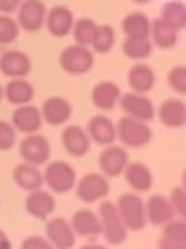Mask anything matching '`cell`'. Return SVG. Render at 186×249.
Wrapping results in <instances>:
<instances>
[{
  "label": "cell",
  "instance_id": "obj_22",
  "mask_svg": "<svg viewBox=\"0 0 186 249\" xmlns=\"http://www.w3.org/2000/svg\"><path fill=\"white\" fill-rule=\"evenodd\" d=\"M127 83L130 92L148 94L155 87V71L144 62H136L127 71Z\"/></svg>",
  "mask_w": 186,
  "mask_h": 249
},
{
  "label": "cell",
  "instance_id": "obj_34",
  "mask_svg": "<svg viewBox=\"0 0 186 249\" xmlns=\"http://www.w3.org/2000/svg\"><path fill=\"white\" fill-rule=\"evenodd\" d=\"M161 236L177 242H186V222L185 218H171L161 224Z\"/></svg>",
  "mask_w": 186,
  "mask_h": 249
},
{
  "label": "cell",
  "instance_id": "obj_33",
  "mask_svg": "<svg viewBox=\"0 0 186 249\" xmlns=\"http://www.w3.org/2000/svg\"><path fill=\"white\" fill-rule=\"evenodd\" d=\"M19 25L18 21L12 18V16H6V14H0V46H10L18 40L19 36Z\"/></svg>",
  "mask_w": 186,
  "mask_h": 249
},
{
  "label": "cell",
  "instance_id": "obj_20",
  "mask_svg": "<svg viewBox=\"0 0 186 249\" xmlns=\"http://www.w3.org/2000/svg\"><path fill=\"white\" fill-rule=\"evenodd\" d=\"M62 146L71 157H83L91 150V138L79 124H67L62 132Z\"/></svg>",
  "mask_w": 186,
  "mask_h": 249
},
{
  "label": "cell",
  "instance_id": "obj_16",
  "mask_svg": "<svg viewBox=\"0 0 186 249\" xmlns=\"http://www.w3.org/2000/svg\"><path fill=\"white\" fill-rule=\"evenodd\" d=\"M155 115L167 128H183L186 124V102L181 98H167L159 104Z\"/></svg>",
  "mask_w": 186,
  "mask_h": 249
},
{
  "label": "cell",
  "instance_id": "obj_19",
  "mask_svg": "<svg viewBox=\"0 0 186 249\" xmlns=\"http://www.w3.org/2000/svg\"><path fill=\"white\" fill-rule=\"evenodd\" d=\"M56 209V199L50 192L38 188V190H33L27 192V197H25V211L27 215L33 218H38V220H46L54 213Z\"/></svg>",
  "mask_w": 186,
  "mask_h": 249
},
{
  "label": "cell",
  "instance_id": "obj_14",
  "mask_svg": "<svg viewBox=\"0 0 186 249\" xmlns=\"http://www.w3.org/2000/svg\"><path fill=\"white\" fill-rule=\"evenodd\" d=\"M10 123L14 124V128L21 134H35L42 128V115H40V107L33 106V104H25V106H18L12 111V119Z\"/></svg>",
  "mask_w": 186,
  "mask_h": 249
},
{
  "label": "cell",
  "instance_id": "obj_10",
  "mask_svg": "<svg viewBox=\"0 0 186 249\" xmlns=\"http://www.w3.org/2000/svg\"><path fill=\"white\" fill-rule=\"evenodd\" d=\"M33 69L31 58L23 50L8 48L0 56V73L10 79H25Z\"/></svg>",
  "mask_w": 186,
  "mask_h": 249
},
{
  "label": "cell",
  "instance_id": "obj_11",
  "mask_svg": "<svg viewBox=\"0 0 186 249\" xmlns=\"http://www.w3.org/2000/svg\"><path fill=\"white\" fill-rule=\"evenodd\" d=\"M129 163V154L123 146H106L100 157H98V167H100V173L108 178H115V177H121Z\"/></svg>",
  "mask_w": 186,
  "mask_h": 249
},
{
  "label": "cell",
  "instance_id": "obj_39",
  "mask_svg": "<svg viewBox=\"0 0 186 249\" xmlns=\"http://www.w3.org/2000/svg\"><path fill=\"white\" fill-rule=\"evenodd\" d=\"M21 2L23 0H0V14H6V16L16 14Z\"/></svg>",
  "mask_w": 186,
  "mask_h": 249
},
{
  "label": "cell",
  "instance_id": "obj_3",
  "mask_svg": "<svg viewBox=\"0 0 186 249\" xmlns=\"http://www.w3.org/2000/svg\"><path fill=\"white\" fill-rule=\"evenodd\" d=\"M115 130H117V140H121L123 148H144L154 138L150 124L127 115H123L115 123Z\"/></svg>",
  "mask_w": 186,
  "mask_h": 249
},
{
  "label": "cell",
  "instance_id": "obj_2",
  "mask_svg": "<svg viewBox=\"0 0 186 249\" xmlns=\"http://www.w3.org/2000/svg\"><path fill=\"white\" fill-rule=\"evenodd\" d=\"M98 217H100L102 236L106 238V244L108 246H121L129 236V230H127V226L123 224V220L115 209V201L104 199L100 203Z\"/></svg>",
  "mask_w": 186,
  "mask_h": 249
},
{
  "label": "cell",
  "instance_id": "obj_9",
  "mask_svg": "<svg viewBox=\"0 0 186 249\" xmlns=\"http://www.w3.org/2000/svg\"><path fill=\"white\" fill-rule=\"evenodd\" d=\"M50 154H52V150H50L48 138L38 132L25 134V138H21V142H19V156L25 163L42 167L44 163H48Z\"/></svg>",
  "mask_w": 186,
  "mask_h": 249
},
{
  "label": "cell",
  "instance_id": "obj_27",
  "mask_svg": "<svg viewBox=\"0 0 186 249\" xmlns=\"http://www.w3.org/2000/svg\"><path fill=\"white\" fill-rule=\"evenodd\" d=\"M4 98L12 106H25L31 104L35 98V87L27 79H10L4 87Z\"/></svg>",
  "mask_w": 186,
  "mask_h": 249
},
{
  "label": "cell",
  "instance_id": "obj_29",
  "mask_svg": "<svg viewBox=\"0 0 186 249\" xmlns=\"http://www.w3.org/2000/svg\"><path fill=\"white\" fill-rule=\"evenodd\" d=\"M121 31L125 38H148L150 19L142 12H130L121 19Z\"/></svg>",
  "mask_w": 186,
  "mask_h": 249
},
{
  "label": "cell",
  "instance_id": "obj_38",
  "mask_svg": "<svg viewBox=\"0 0 186 249\" xmlns=\"http://www.w3.org/2000/svg\"><path fill=\"white\" fill-rule=\"evenodd\" d=\"M19 249H54V248H52V244L44 236H27L21 242Z\"/></svg>",
  "mask_w": 186,
  "mask_h": 249
},
{
  "label": "cell",
  "instance_id": "obj_8",
  "mask_svg": "<svg viewBox=\"0 0 186 249\" xmlns=\"http://www.w3.org/2000/svg\"><path fill=\"white\" fill-rule=\"evenodd\" d=\"M46 12L48 8L44 6L42 0H23L18 8V25L19 29L25 33H38L44 29V21H46Z\"/></svg>",
  "mask_w": 186,
  "mask_h": 249
},
{
  "label": "cell",
  "instance_id": "obj_25",
  "mask_svg": "<svg viewBox=\"0 0 186 249\" xmlns=\"http://www.w3.org/2000/svg\"><path fill=\"white\" fill-rule=\"evenodd\" d=\"M144 211H146V222H150L154 226H161L167 220L175 218V213L169 205V199L163 194H152L144 201Z\"/></svg>",
  "mask_w": 186,
  "mask_h": 249
},
{
  "label": "cell",
  "instance_id": "obj_7",
  "mask_svg": "<svg viewBox=\"0 0 186 249\" xmlns=\"http://www.w3.org/2000/svg\"><path fill=\"white\" fill-rule=\"evenodd\" d=\"M117 106L121 107L127 117L150 123L155 117V106L152 98H148V94H138V92H125L121 94Z\"/></svg>",
  "mask_w": 186,
  "mask_h": 249
},
{
  "label": "cell",
  "instance_id": "obj_4",
  "mask_svg": "<svg viewBox=\"0 0 186 249\" xmlns=\"http://www.w3.org/2000/svg\"><path fill=\"white\" fill-rule=\"evenodd\" d=\"M58 62L63 73L71 77H81V75H87L94 67V54L89 46H81L73 42L71 46H65L60 52Z\"/></svg>",
  "mask_w": 186,
  "mask_h": 249
},
{
  "label": "cell",
  "instance_id": "obj_15",
  "mask_svg": "<svg viewBox=\"0 0 186 249\" xmlns=\"http://www.w3.org/2000/svg\"><path fill=\"white\" fill-rule=\"evenodd\" d=\"M87 134L91 138V142L98 146H112L117 140V130H115V121H112L108 115H94L87 123Z\"/></svg>",
  "mask_w": 186,
  "mask_h": 249
},
{
  "label": "cell",
  "instance_id": "obj_24",
  "mask_svg": "<svg viewBox=\"0 0 186 249\" xmlns=\"http://www.w3.org/2000/svg\"><path fill=\"white\" fill-rule=\"evenodd\" d=\"M12 178H14V184L19 190H23V192H33V190H38V188L44 186L42 171L37 165L25 163V161L14 167Z\"/></svg>",
  "mask_w": 186,
  "mask_h": 249
},
{
  "label": "cell",
  "instance_id": "obj_42",
  "mask_svg": "<svg viewBox=\"0 0 186 249\" xmlns=\"http://www.w3.org/2000/svg\"><path fill=\"white\" fill-rule=\"evenodd\" d=\"M79 249H110V248H106L102 244H85V246H81Z\"/></svg>",
  "mask_w": 186,
  "mask_h": 249
},
{
  "label": "cell",
  "instance_id": "obj_5",
  "mask_svg": "<svg viewBox=\"0 0 186 249\" xmlns=\"http://www.w3.org/2000/svg\"><path fill=\"white\" fill-rule=\"evenodd\" d=\"M44 184L56 194H67L77 184V173L67 161H50L42 173Z\"/></svg>",
  "mask_w": 186,
  "mask_h": 249
},
{
  "label": "cell",
  "instance_id": "obj_44",
  "mask_svg": "<svg viewBox=\"0 0 186 249\" xmlns=\"http://www.w3.org/2000/svg\"><path fill=\"white\" fill-rule=\"evenodd\" d=\"M2 100H4V87L0 85V102H2Z\"/></svg>",
  "mask_w": 186,
  "mask_h": 249
},
{
  "label": "cell",
  "instance_id": "obj_26",
  "mask_svg": "<svg viewBox=\"0 0 186 249\" xmlns=\"http://www.w3.org/2000/svg\"><path fill=\"white\" fill-rule=\"evenodd\" d=\"M150 42L161 48V50H171L177 46L179 42V31H175L173 27H169L165 21H161L159 18H155L150 21V33H148Z\"/></svg>",
  "mask_w": 186,
  "mask_h": 249
},
{
  "label": "cell",
  "instance_id": "obj_13",
  "mask_svg": "<svg viewBox=\"0 0 186 249\" xmlns=\"http://www.w3.org/2000/svg\"><path fill=\"white\" fill-rule=\"evenodd\" d=\"M40 115H42V121L46 124L60 126V124L69 123V119L73 115V107H71L69 100H65L63 96H50L42 102Z\"/></svg>",
  "mask_w": 186,
  "mask_h": 249
},
{
  "label": "cell",
  "instance_id": "obj_36",
  "mask_svg": "<svg viewBox=\"0 0 186 249\" xmlns=\"http://www.w3.org/2000/svg\"><path fill=\"white\" fill-rule=\"evenodd\" d=\"M18 142V130L10 121L0 119V152H10Z\"/></svg>",
  "mask_w": 186,
  "mask_h": 249
},
{
  "label": "cell",
  "instance_id": "obj_43",
  "mask_svg": "<svg viewBox=\"0 0 186 249\" xmlns=\"http://www.w3.org/2000/svg\"><path fill=\"white\" fill-rule=\"evenodd\" d=\"M134 4H148V2H154V0H132Z\"/></svg>",
  "mask_w": 186,
  "mask_h": 249
},
{
  "label": "cell",
  "instance_id": "obj_31",
  "mask_svg": "<svg viewBox=\"0 0 186 249\" xmlns=\"http://www.w3.org/2000/svg\"><path fill=\"white\" fill-rule=\"evenodd\" d=\"M98 29V23L91 18H79L75 19L73 27H71V36L75 40V44L81 46H91L94 40V35Z\"/></svg>",
  "mask_w": 186,
  "mask_h": 249
},
{
  "label": "cell",
  "instance_id": "obj_28",
  "mask_svg": "<svg viewBox=\"0 0 186 249\" xmlns=\"http://www.w3.org/2000/svg\"><path fill=\"white\" fill-rule=\"evenodd\" d=\"M159 19L165 21L169 27L175 31H185L186 29V4L185 0H169L161 6Z\"/></svg>",
  "mask_w": 186,
  "mask_h": 249
},
{
  "label": "cell",
  "instance_id": "obj_40",
  "mask_svg": "<svg viewBox=\"0 0 186 249\" xmlns=\"http://www.w3.org/2000/svg\"><path fill=\"white\" fill-rule=\"evenodd\" d=\"M159 249H186V242H177V240H169V238L161 236Z\"/></svg>",
  "mask_w": 186,
  "mask_h": 249
},
{
  "label": "cell",
  "instance_id": "obj_18",
  "mask_svg": "<svg viewBox=\"0 0 186 249\" xmlns=\"http://www.w3.org/2000/svg\"><path fill=\"white\" fill-rule=\"evenodd\" d=\"M71 228L75 232V236L87 238V240H96L102 236V224L98 213H94L93 209H77L71 217Z\"/></svg>",
  "mask_w": 186,
  "mask_h": 249
},
{
  "label": "cell",
  "instance_id": "obj_23",
  "mask_svg": "<svg viewBox=\"0 0 186 249\" xmlns=\"http://www.w3.org/2000/svg\"><path fill=\"white\" fill-rule=\"evenodd\" d=\"M121 98V89L113 81H100L96 83L91 92V102L100 111H112L117 107V102Z\"/></svg>",
  "mask_w": 186,
  "mask_h": 249
},
{
  "label": "cell",
  "instance_id": "obj_12",
  "mask_svg": "<svg viewBox=\"0 0 186 249\" xmlns=\"http://www.w3.org/2000/svg\"><path fill=\"white\" fill-rule=\"evenodd\" d=\"M44 238L52 244L54 249H73L75 248V232L71 228V222L63 217L50 218L44 226Z\"/></svg>",
  "mask_w": 186,
  "mask_h": 249
},
{
  "label": "cell",
  "instance_id": "obj_41",
  "mask_svg": "<svg viewBox=\"0 0 186 249\" xmlns=\"http://www.w3.org/2000/svg\"><path fill=\"white\" fill-rule=\"evenodd\" d=\"M0 249H12V242L2 228H0Z\"/></svg>",
  "mask_w": 186,
  "mask_h": 249
},
{
  "label": "cell",
  "instance_id": "obj_17",
  "mask_svg": "<svg viewBox=\"0 0 186 249\" xmlns=\"http://www.w3.org/2000/svg\"><path fill=\"white\" fill-rule=\"evenodd\" d=\"M73 23H75V14L67 6L58 4V6H52L46 12L44 27H46V31L50 33L52 36H56V38H63V36L71 35Z\"/></svg>",
  "mask_w": 186,
  "mask_h": 249
},
{
  "label": "cell",
  "instance_id": "obj_1",
  "mask_svg": "<svg viewBox=\"0 0 186 249\" xmlns=\"http://www.w3.org/2000/svg\"><path fill=\"white\" fill-rule=\"evenodd\" d=\"M115 209L123 220L129 232H140L144 230L146 222V211H144V199L136 192H125L117 197Z\"/></svg>",
  "mask_w": 186,
  "mask_h": 249
},
{
  "label": "cell",
  "instance_id": "obj_37",
  "mask_svg": "<svg viewBox=\"0 0 186 249\" xmlns=\"http://www.w3.org/2000/svg\"><path fill=\"white\" fill-rule=\"evenodd\" d=\"M167 199H169V205H171L175 217L185 218L186 217V190H185V186L173 188V192H171V196H169Z\"/></svg>",
  "mask_w": 186,
  "mask_h": 249
},
{
  "label": "cell",
  "instance_id": "obj_21",
  "mask_svg": "<svg viewBox=\"0 0 186 249\" xmlns=\"http://www.w3.org/2000/svg\"><path fill=\"white\" fill-rule=\"evenodd\" d=\"M125 182L129 184V188L136 194H142V192H148L150 188L154 186V173L152 169L146 165V163H140V161H129L127 167L123 171Z\"/></svg>",
  "mask_w": 186,
  "mask_h": 249
},
{
  "label": "cell",
  "instance_id": "obj_32",
  "mask_svg": "<svg viewBox=\"0 0 186 249\" xmlns=\"http://www.w3.org/2000/svg\"><path fill=\"white\" fill-rule=\"evenodd\" d=\"M115 40H117V35H115V29L112 25H98L96 29V35H94L93 40V50L96 54H110L115 46Z\"/></svg>",
  "mask_w": 186,
  "mask_h": 249
},
{
  "label": "cell",
  "instance_id": "obj_30",
  "mask_svg": "<svg viewBox=\"0 0 186 249\" xmlns=\"http://www.w3.org/2000/svg\"><path fill=\"white\" fill-rule=\"evenodd\" d=\"M121 50H123L125 58L132 62H144L152 56L154 44L150 42V38H125Z\"/></svg>",
  "mask_w": 186,
  "mask_h": 249
},
{
  "label": "cell",
  "instance_id": "obj_35",
  "mask_svg": "<svg viewBox=\"0 0 186 249\" xmlns=\"http://www.w3.org/2000/svg\"><path fill=\"white\" fill-rule=\"evenodd\" d=\"M167 83H169V87H171L173 92H177L179 96L185 98V94H186V65L185 63L175 65V67L169 71Z\"/></svg>",
  "mask_w": 186,
  "mask_h": 249
},
{
  "label": "cell",
  "instance_id": "obj_6",
  "mask_svg": "<svg viewBox=\"0 0 186 249\" xmlns=\"http://www.w3.org/2000/svg\"><path fill=\"white\" fill-rule=\"evenodd\" d=\"M75 192L79 201L83 203H96L108 197L110 194V180L108 177H104L102 173H87L85 177H81L75 184Z\"/></svg>",
  "mask_w": 186,
  "mask_h": 249
}]
</instances>
